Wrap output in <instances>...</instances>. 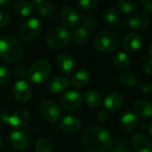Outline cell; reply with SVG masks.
<instances>
[{"instance_id": "cell-5", "label": "cell", "mask_w": 152, "mask_h": 152, "mask_svg": "<svg viewBox=\"0 0 152 152\" xmlns=\"http://www.w3.org/2000/svg\"><path fill=\"white\" fill-rule=\"evenodd\" d=\"M69 32L61 27H57L50 31L45 36V43L53 49H61L67 46L70 42Z\"/></svg>"}, {"instance_id": "cell-22", "label": "cell", "mask_w": 152, "mask_h": 152, "mask_svg": "<svg viewBox=\"0 0 152 152\" xmlns=\"http://www.w3.org/2000/svg\"><path fill=\"white\" fill-rule=\"evenodd\" d=\"M35 7H37V13L43 18H48L55 12V6L53 4L45 0H36L32 2Z\"/></svg>"}, {"instance_id": "cell-27", "label": "cell", "mask_w": 152, "mask_h": 152, "mask_svg": "<svg viewBox=\"0 0 152 152\" xmlns=\"http://www.w3.org/2000/svg\"><path fill=\"white\" fill-rule=\"evenodd\" d=\"M85 101L87 105L92 108L99 107L102 102V97L98 91L95 90H88L85 93Z\"/></svg>"}, {"instance_id": "cell-31", "label": "cell", "mask_w": 152, "mask_h": 152, "mask_svg": "<svg viewBox=\"0 0 152 152\" xmlns=\"http://www.w3.org/2000/svg\"><path fill=\"white\" fill-rule=\"evenodd\" d=\"M35 151L36 152H52L53 144L48 139L40 138L35 143Z\"/></svg>"}, {"instance_id": "cell-26", "label": "cell", "mask_w": 152, "mask_h": 152, "mask_svg": "<svg viewBox=\"0 0 152 152\" xmlns=\"http://www.w3.org/2000/svg\"><path fill=\"white\" fill-rule=\"evenodd\" d=\"M70 38H72L73 42L76 44V45H85L88 38H89V32L82 26H79V27H77L71 36H70Z\"/></svg>"}, {"instance_id": "cell-16", "label": "cell", "mask_w": 152, "mask_h": 152, "mask_svg": "<svg viewBox=\"0 0 152 152\" xmlns=\"http://www.w3.org/2000/svg\"><path fill=\"white\" fill-rule=\"evenodd\" d=\"M123 97L119 93L112 92L109 94L104 100V106L107 111L115 112L118 111L123 105Z\"/></svg>"}, {"instance_id": "cell-44", "label": "cell", "mask_w": 152, "mask_h": 152, "mask_svg": "<svg viewBox=\"0 0 152 152\" xmlns=\"http://www.w3.org/2000/svg\"><path fill=\"white\" fill-rule=\"evenodd\" d=\"M149 53H150V55H151V53H152L151 44H150V45H149Z\"/></svg>"}, {"instance_id": "cell-21", "label": "cell", "mask_w": 152, "mask_h": 152, "mask_svg": "<svg viewBox=\"0 0 152 152\" xmlns=\"http://www.w3.org/2000/svg\"><path fill=\"white\" fill-rule=\"evenodd\" d=\"M69 86V81L64 77H56L47 85V90L51 94H60L65 91Z\"/></svg>"}, {"instance_id": "cell-10", "label": "cell", "mask_w": 152, "mask_h": 152, "mask_svg": "<svg viewBox=\"0 0 152 152\" xmlns=\"http://www.w3.org/2000/svg\"><path fill=\"white\" fill-rule=\"evenodd\" d=\"M143 38L141 34L136 32L128 33L122 40V47L125 52L134 53L138 51L142 45Z\"/></svg>"}, {"instance_id": "cell-43", "label": "cell", "mask_w": 152, "mask_h": 152, "mask_svg": "<svg viewBox=\"0 0 152 152\" xmlns=\"http://www.w3.org/2000/svg\"><path fill=\"white\" fill-rule=\"evenodd\" d=\"M110 152H128L126 150H125V149H122V148H117V149H115V150H112V151H110Z\"/></svg>"}, {"instance_id": "cell-32", "label": "cell", "mask_w": 152, "mask_h": 152, "mask_svg": "<svg viewBox=\"0 0 152 152\" xmlns=\"http://www.w3.org/2000/svg\"><path fill=\"white\" fill-rule=\"evenodd\" d=\"M138 4L135 0H119L117 3L118 8L124 13H130Z\"/></svg>"}, {"instance_id": "cell-36", "label": "cell", "mask_w": 152, "mask_h": 152, "mask_svg": "<svg viewBox=\"0 0 152 152\" xmlns=\"http://www.w3.org/2000/svg\"><path fill=\"white\" fill-rule=\"evenodd\" d=\"M10 16L7 12L0 10V27H5L10 22Z\"/></svg>"}, {"instance_id": "cell-34", "label": "cell", "mask_w": 152, "mask_h": 152, "mask_svg": "<svg viewBox=\"0 0 152 152\" xmlns=\"http://www.w3.org/2000/svg\"><path fill=\"white\" fill-rule=\"evenodd\" d=\"M78 6L82 10H93L98 5V1L96 0H80L77 3Z\"/></svg>"}, {"instance_id": "cell-42", "label": "cell", "mask_w": 152, "mask_h": 152, "mask_svg": "<svg viewBox=\"0 0 152 152\" xmlns=\"http://www.w3.org/2000/svg\"><path fill=\"white\" fill-rule=\"evenodd\" d=\"M151 129H152V124H151V123H150V124L148 125V126H147V132H148V136H149L150 138H151V137H152Z\"/></svg>"}, {"instance_id": "cell-15", "label": "cell", "mask_w": 152, "mask_h": 152, "mask_svg": "<svg viewBox=\"0 0 152 152\" xmlns=\"http://www.w3.org/2000/svg\"><path fill=\"white\" fill-rule=\"evenodd\" d=\"M82 120L75 116H66L60 123L61 129L65 133H76L82 128Z\"/></svg>"}, {"instance_id": "cell-18", "label": "cell", "mask_w": 152, "mask_h": 152, "mask_svg": "<svg viewBox=\"0 0 152 152\" xmlns=\"http://www.w3.org/2000/svg\"><path fill=\"white\" fill-rule=\"evenodd\" d=\"M128 25L136 30H143L149 28L150 20L149 18L142 13H134L132 14L127 20Z\"/></svg>"}, {"instance_id": "cell-20", "label": "cell", "mask_w": 152, "mask_h": 152, "mask_svg": "<svg viewBox=\"0 0 152 152\" xmlns=\"http://www.w3.org/2000/svg\"><path fill=\"white\" fill-rule=\"evenodd\" d=\"M91 78V74L89 70L86 69H82L77 70L71 78V84L76 88H83L89 82Z\"/></svg>"}, {"instance_id": "cell-28", "label": "cell", "mask_w": 152, "mask_h": 152, "mask_svg": "<svg viewBox=\"0 0 152 152\" xmlns=\"http://www.w3.org/2000/svg\"><path fill=\"white\" fill-rule=\"evenodd\" d=\"M113 62L118 69L124 70L129 68L131 64V60L125 52H118L114 55Z\"/></svg>"}, {"instance_id": "cell-14", "label": "cell", "mask_w": 152, "mask_h": 152, "mask_svg": "<svg viewBox=\"0 0 152 152\" xmlns=\"http://www.w3.org/2000/svg\"><path fill=\"white\" fill-rule=\"evenodd\" d=\"M131 144L135 152H152L151 140L143 134L139 133L133 135Z\"/></svg>"}, {"instance_id": "cell-19", "label": "cell", "mask_w": 152, "mask_h": 152, "mask_svg": "<svg viewBox=\"0 0 152 152\" xmlns=\"http://www.w3.org/2000/svg\"><path fill=\"white\" fill-rule=\"evenodd\" d=\"M56 63L60 70L64 74H69L74 69V60L67 53H60L57 57Z\"/></svg>"}, {"instance_id": "cell-4", "label": "cell", "mask_w": 152, "mask_h": 152, "mask_svg": "<svg viewBox=\"0 0 152 152\" xmlns=\"http://www.w3.org/2000/svg\"><path fill=\"white\" fill-rule=\"evenodd\" d=\"M52 70L51 64L46 60H38L29 68L27 77L29 81L35 84L45 82L50 76Z\"/></svg>"}, {"instance_id": "cell-37", "label": "cell", "mask_w": 152, "mask_h": 152, "mask_svg": "<svg viewBox=\"0 0 152 152\" xmlns=\"http://www.w3.org/2000/svg\"><path fill=\"white\" fill-rule=\"evenodd\" d=\"M140 4L142 8L148 13H151L152 12V2L151 0H141Z\"/></svg>"}, {"instance_id": "cell-7", "label": "cell", "mask_w": 152, "mask_h": 152, "mask_svg": "<svg viewBox=\"0 0 152 152\" xmlns=\"http://www.w3.org/2000/svg\"><path fill=\"white\" fill-rule=\"evenodd\" d=\"M39 111L43 118L50 123L57 122L61 115L60 107L50 99H44L40 102Z\"/></svg>"}, {"instance_id": "cell-3", "label": "cell", "mask_w": 152, "mask_h": 152, "mask_svg": "<svg viewBox=\"0 0 152 152\" xmlns=\"http://www.w3.org/2000/svg\"><path fill=\"white\" fill-rule=\"evenodd\" d=\"M94 45L95 48L101 52L112 53L118 48L120 39L117 33L111 30H103L95 36Z\"/></svg>"}, {"instance_id": "cell-39", "label": "cell", "mask_w": 152, "mask_h": 152, "mask_svg": "<svg viewBox=\"0 0 152 152\" xmlns=\"http://www.w3.org/2000/svg\"><path fill=\"white\" fill-rule=\"evenodd\" d=\"M25 72H26L25 67L21 65H17L14 69V74L20 78H22L25 76Z\"/></svg>"}, {"instance_id": "cell-1", "label": "cell", "mask_w": 152, "mask_h": 152, "mask_svg": "<svg viewBox=\"0 0 152 152\" xmlns=\"http://www.w3.org/2000/svg\"><path fill=\"white\" fill-rule=\"evenodd\" d=\"M82 140L85 147L93 152H107L113 145L111 134L102 126L89 127L84 133Z\"/></svg>"}, {"instance_id": "cell-30", "label": "cell", "mask_w": 152, "mask_h": 152, "mask_svg": "<svg viewBox=\"0 0 152 152\" xmlns=\"http://www.w3.org/2000/svg\"><path fill=\"white\" fill-rule=\"evenodd\" d=\"M80 22L83 24L84 27L88 32H93L95 29L96 25V19L94 15L90 13H86L80 18Z\"/></svg>"}, {"instance_id": "cell-40", "label": "cell", "mask_w": 152, "mask_h": 152, "mask_svg": "<svg viewBox=\"0 0 152 152\" xmlns=\"http://www.w3.org/2000/svg\"><path fill=\"white\" fill-rule=\"evenodd\" d=\"M98 120L100 122H106L109 118H110V115H109V112L107 110H101L99 113H98Z\"/></svg>"}, {"instance_id": "cell-8", "label": "cell", "mask_w": 152, "mask_h": 152, "mask_svg": "<svg viewBox=\"0 0 152 152\" xmlns=\"http://www.w3.org/2000/svg\"><path fill=\"white\" fill-rule=\"evenodd\" d=\"M83 101L82 94L75 90L65 92L61 98V107L66 112H74L81 105Z\"/></svg>"}, {"instance_id": "cell-17", "label": "cell", "mask_w": 152, "mask_h": 152, "mask_svg": "<svg viewBox=\"0 0 152 152\" xmlns=\"http://www.w3.org/2000/svg\"><path fill=\"white\" fill-rule=\"evenodd\" d=\"M9 139L12 145L19 151H24L29 145L28 137L27 136L26 134L20 131H14L11 133Z\"/></svg>"}, {"instance_id": "cell-46", "label": "cell", "mask_w": 152, "mask_h": 152, "mask_svg": "<svg viewBox=\"0 0 152 152\" xmlns=\"http://www.w3.org/2000/svg\"><path fill=\"white\" fill-rule=\"evenodd\" d=\"M0 126H1V120H0Z\"/></svg>"}, {"instance_id": "cell-29", "label": "cell", "mask_w": 152, "mask_h": 152, "mask_svg": "<svg viewBox=\"0 0 152 152\" xmlns=\"http://www.w3.org/2000/svg\"><path fill=\"white\" fill-rule=\"evenodd\" d=\"M103 20L107 24H117L121 19L120 12L116 8H109L102 14Z\"/></svg>"}, {"instance_id": "cell-2", "label": "cell", "mask_w": 152, "mask_h": 152, "mask_svg": "<svg viewBox=\"0 0 152 152\" xmlns=\"http://www.w3.org/2000/svg\"><path fill=\"white\" fill-rule=\"evenodd\" d=\"M0 57L9 63H18L23 57L22 45L12 36L0 37Z\"/></svg>"}, {"instance_id": "cell-41", "label": "cell", "mask_w": 152, "mask_h": 152, "mask_svg": "<svg viewBox=\"0 0 152 152\" xmlns=\"http://www.w3.org/2000/svg\"><path fill=\"white\" fill-rule=\"evenodd\" d=\"M10 4H11L10 0H0V9L6 8Z\"/></svg>"}, {"instance_id": "cell-9", "label": "cell", "mask_w": 152, "mask_h": 152, "mask_svg": "<svg viewBox=\"0 0 152 152\" xmlns=\"http://www.w3.org/2000/svg\"><path fill=\"white\" fill-rule=\"evenodd\" d=\"M59 18L61 24L67 28H74L80 23V16L78 12L69 5L61 8Z\"/></svg>"}, {"instance_id": "cell-25", "label": "cell", "mask_w": 152, "mask_h": 152, "mask_svg": "<svg viewBox=\"0 0 152 152\" xmlns=\"http://www.w3.org/2000/svg\"><path fill=\"white\" fill-rule=\"evenodd\" d=\"M118 80L122 86H124L125 87H128V88L136 87L140 83L139 77L131 71L122 72L118 76Z\"/></svg>"}, {"instance_id": "cell-24", "label": "cell", "mask_w": 152, "mask_h": 152, "mask_svg": "<svg viewBox=\"0 0 152 152\" xmlns=\"http://www.w3.org/2000/svg\"><path fill=\"white\" fill-rule=\"evenodd\" d=\"M134 110L137 116L142 118H150L152 115L151 103L145 99H139L134 102Z\"/></svg>"}, {"instance_id": "cell-33", "label": "cell", "mask_w": 152, "mask_h": 152, "mask_svg": "<svg viewBox=\"0 0 152 152\" xmlns=\"http://www.w3.org/2000/svg\"><path fill=\"white\" fill-rule=\"evenodd\" d=\"M140 67L142 69V71L144 73H146L147 75L151 76L152 74V60H151V55L150 54H146L143 55L140 61Z\"/></svg>"}, {"instance_id": "cell-12", "label": "cell", "mask_w": 152, "mask_h": 152, "mask_svg": "<svg viewBox=\"0 0 152 152\" xmlns=\"http://www.w3.org/2000/svg\"><path fill=\"white\" fill-rule=\"evenodd\" d=\"M7 121L12 129L18 131L19 129H21L28 125L29 121V114L26 110H17L8 117Z\"/></svg>"}, {"instance_id": "cell-6", "label": "cell", "mask_w": 152, "mask_h": 152, "mask_svg": "<svg viewBox=\"0 0 152 152\" xmlns=\"http://www.w3.org/2000/svg\"><path fill=\"white\" fill-rule=\"evenodd\" d=\"M42 30V23L37 18H30L24 21L19 28L20 37L26 42L36 39Z\"/></svg>"}, {"instance_id": "cell-23", "label": "cell", "mask_w": 152, "mask_h": 152, "mask_svg": "<svg viewBox=\"0 0 152 152\" xmlns=\"http://www.w3.org/2000/svg\"><path fill=\"white\" fill-rule=\"evenodd\" d=\"M35 5L29 1H18L15 3L13 12L16 15L20 17H28L34 12Z\"/></svg>"}, {"instance_id": "cell-11", "label": "cell", "mask_w": 152, "mask_h": 152, "mask_svg": "<svg viewBox=\"0 0 152 152\" xmlns=\"http://www.w3.org/2000/svg\"><path fill=\"white\" fill-rule=\"evenodd\" d=\"M13 94L16 101L20 103L28 102L32 95V91L28 83L23 79L16 81L13 86Z\"/></svg>"}, {"instance_id": "cell-45", "label": "cell", "mask_w": 152, "mask_h": 152, "mask_svg": "<svg viewBox=\"0 0 152 152\" xmlns=\"http://www.w3.org/2000/svg\"><path fill=\"white\" fill-rule=\"evenodd\" d=\"M2 146H3V142H2V140H1V138H0V151H1V149H2Z\"/></svg>"}, {"instance_id": "cell-35", "label": "cell", "mask_w": 152, "mask_h": 152, "mask_svg": "<svg viewBox=\"0 0 152 152\" xmlns=\"http://www.w3.org/2000/svg\"><path fill=\"white\" fill-rule=\"evenodd\" d=\"M10 78L11 73L9 69L4 64H0V84H6Z\"/></svg>"}, {"instance_id": "cell-13", "label": "cell", "mask_w": 152, "mask_h": 152, "mask_svg": "<svg viewBox=\"0 0 152 152\" xmlns=\"http://www.w3.org/2000/svg\"><path fill=\"white\" fill-rule=\"evenodd\" d=\"M138 123H139V118L138 116L131 110H127L125 111L120 118V125L122 129L128 134L134 133L137 126H138Z\"/></svg>"}, {"instance_id": "cell-38", "label": "cell", "mask_w": 152, "mask_h": 152, "mask_svg": "<svg viewBox=\"0 0 152 152\" xmlns=\"http://www.w3.org/2000/svg\"><path fill=\"white\" fill-rule=\"evenodd\" d=\"M141 90L142 91L143 94H151L152 91V84L151 81H147L145 83L142 84V86H141Z\"/></svg>"}]
</instances>
